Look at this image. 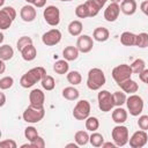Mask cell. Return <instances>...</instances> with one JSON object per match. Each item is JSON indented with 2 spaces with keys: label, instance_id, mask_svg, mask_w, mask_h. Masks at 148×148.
<instances>
[{
  "label": "cell",
  "instance_id": "obj_29",
  "mask_svg": "<svg viewBox=\"0 0 148 148\" xmlns=\"http://www.w3.org/2000/svg\"><path fill=\"white\" fill-rule=\"evenodd\" d=\"M40 84H42L43 89H45L46 91H51V90H53L54 87H56V81H54V79H53L51 75H47V74H46V75L42 79Z\"/></svg>",
  "mask_w": 148,
  "mask_h": 148
},
{
  "label": "cell",
  "instance_id": "obj_22",
  "mask_svg": "<svg viewBox=\"0 0 148 148\" xmlns=\"http://www.w3.org/2000/svg\"><path fill=\"white\" fill-rule=\"evenodd\" d=\"M21 56L23 58V60L25 61H32L36 56H37V50L36 47L31 44V45H28L27 47H24L22 51H21Z\"/></svg>",
  "mask_w": 148,
  "mask_h": 148
},
{
  "label": "cell",
  "instance_id": "obj_27",
  "mask_svg": "<svg viewBox=\"0 0 148 148\" xmlns=\"http://www.w3.org/2000/svg\"><path fill=\"white\" fill-rule=\"evenodd\" d=\"M90 135L88 134L87 131H77L74 135V140L79 146H86L89 142Z\"/></svg>",
  "mask_w": 148,
  "mask_h": 148
},
{
  "label": "cell",
  "instance_id": "obj_9",
  "mask_svg": "<svg viewBox=\"0 0 148 148\" xmlns=\"http://www.w3.org/2000/svg\"><path fill=\"white\" fill-rule=\"evenodd\" d=\"M43 16L45 22L51 27H57L60 22V10L56 6H47L43 12Z\"/></svg>",
  "mask_w": 148,
  "mask_h": 148
},
{
  "label": "cell",
  "instance_id": "obj_13",
  "mask_svg": "<svg viewBox=\"0 0 148 148\" xmlns=\"http://www.w3.org/2000/svg\"><path fill=\"white\" fill-rule=\"evenodd\" d=\"M29 102L30 105L34 108H44L45 95L40 89H32L29 94Z\"/></svg>",
  "mask_w": 148,
  "mask_h": 148
},
{
  "label": "cell",
  "instance_id": "obj_8",
  "mask_svg": "<svg viewBox=\"0 0 148 148\" xmlns=\"http://www.w3.org/2000/svg\"><path fill=\"white\" fill-rule=\"evenodd\" d=\"M90 114V103L87 99L79 101L73 109V117L76 120H86Z\"/></svg>",
  "mask_w": 148,
  "mask_h": 148
},
{
  "label": "cell",
  "instance_id": "obj_11",
  "mask_svg": "<svg viewBox=\"0 0 148 148\" xmlns=\"http://www.w3.org/2000/svg\"><path fill=\"white\" fill-rule=\"evenodd\" d=\"M147 141H148L147 132L143 130H140L132 134V136L128 140V143L131 148H142L143 146H146Z\"/></svg>",
  "mask_w": 148,
  "mask_h": 148
},
{
  "label": "cell",
  "instance_id": "obj_43",
  "mask_svg": "<svg viewBox=\"0 0 148 148\" xmlns=\"http://www.w3.org/2000/svg\"><path fill=\"white\" fill-rule=\"evenodd\" d=\"M30 145H31L32 148H44L45 147V141H44V139L42 136L38 135L34 141L30 142Z\"/></svg>",
  "mask_w": 148,
  "mask_h": 148
},
{
  "label": "cell",
  "instance_id": "obj_12",
  "mask_svg": "<svg viewBox=\"0 0 148 148\" xmlns=\"http://www.w3.org/2000/svg\"><path fill=\"white\" fill-rule=\"evenodd\" d=\"M94 46V38H91L89 35H80L76 40V47L82 53H88L92 50Z\"/></svg>",
  "mask_w": 148,
  "mask_h": 148
},
{
  "label": "cell",
  "instance_id": "obj_3",
  "mask_svg": "<svg viewBox=\"0 0 148 148\" xmlns=\"http://www.w3.org/2000/svg\"><path fill=\"white\" fill-rule=\"evenodd\" d=\"M111 135H112V140L117 145V147H123L126 143H128V140H130L128 128L121 124H118L117 126H114L112 128Z\"/></svg>",
  "mask_w": 148,
  "mask_h": 148
},
{
  "label": "cell",
  "instance_id": "obj_40",
  "mask_svg": "<svg viewBox=\"0 0 148 148\" xmlns=\"http://www.w3.org/2000/svg\"><path fill=\"white\" fill-rule=\"evenodd\" d=\"M14 84V79L12 76H3L0 79V89L1 90H6L12 88Z\"/></svg>",
  "mask_w": 148,
  "mask_h": 148
},
{
  "label": "cell",
  "instance_id": "obj_41",
  "mask_svg": "<svg viewBox=\"0 0 148 148\" xmlns=\"http://www.w3.org/2000/svg\"><path fill=\"white\" fill-rule=\"evenodd\" d=\"M0 12H1V13H3V14H6L7 16H9L13 21H14V20H15V17H16V10H15V8H14V7H12V6L2 7V8L0 9Z\"/></svg>",
  "mask_w": 148,
  "mask_h": 148
},
{
  "label": "cell",
  "instance_id": "obj_30",
  "mask_svg": "<svg viewBox=\"0 0 148 148\" xmlns=\"http://www.w3.org/2000/svg\"><path fill=\"white\" fill-rule=\"evenodd\" d=\"M99 127V120L96 117H88L86 119V130L90 132H96Z\"/></svg>",
  "mask_w": 148,
  "mask_h": 148
},
{
  "label": "cell",
  "instance_id": "obj_14",
  "mask_svg": "<svg viewBox=\"0 0 148 148\" xmlns=\"http://www.w3.org/2000/svg\"><path fill=\"white\" fill-rule=\"evenodd\" d=\"M120 13V6L116 2H111L104 10V18L108 22H114Z\"/></svg>",
  "mask_w": 148,
  "mask_h": 148
},
{
  "label": "cell",
  "instance_id": "obj_7",
  "mask_svg": "<svg viewBox=\"0 0 148 148\" xmlns=\"http://www.w3.org/2000/svg\"><path fill=\"white\" fill-rule=\"evenodd\" d=\"M97 101H98V108L103 112H109L114 106L112 94L109 90H101L97 95Z\"/></svg>",
  "mask_w": 148,
  "mask_h": 148
},
{
  "label": "cell",
  "instance_id": "obj_48",
  "mask_svg": "<svg viewBox=\"0 0 148 148\" xmlns=\"http://www.w3.org/2000/svg\"><path fill=\"white\" fill-rule=\"evenodd\" d=\"M102 147H103V148H109V147L114 148V147H117V145H116L114 142H113V143H112V142H104V143L102 145Z\"/></svg>",
  "mask_w": 148,
  "mask_h": 148
},
{
  "label": "cell",
  "instance_id": "obj_52",
  "mask_svg": "<svg viewBox=\"0 0 148 148\" xmlns=\"http://www.w3.org/2000/svg\"><path fill=\"white\" fill-rule=\"evenodd\" d=\"M123 0H111V2H116V3H119V2H121Z\"/></svg>",
  "mask_w": 148,
  "mask_h": 148
},
{
  "label": "cell",
  "instance_id": "obj_17",
  "mask_svg": "<svg viewBox=\"0 0 148 148\" xmlns=\"http://www.w3.org/2000/svg\"><path fill=\"white\" fill-rule=\"evenodd\" d=\"M118 86L120 87V89H121L124 92H127V94H130V95L135 94V92L138 91V89H139L138 83H136L134 80H132V79H128V80H126V81L119 83Z\"/></svg>",
  "mask_w": 148,
  "mask_h": 148
},
{
  "label": "cell",
  "instance_id": "obj_37",
  "mask_svg": "<svg viewBox=\"0 0 148 148\" xmlns=\"http://www.w3.org/2000/svg\"><path fill=\"white\" fill-rule=\"evenodd\" d=\"M24 136H25V139L29 142H31V141H34L38 136V132H37V130L34 126H28L24 130Z\"/></svg>",
  "mask_w": 148,
  "mask_h": 148
},
{
  "label": "cell",
  "instance_id": "obj_46",
  "mask_svg": "<svg viewBox=\"0 0 148 148\" xmlns=\"http://www.w3.org/2000/svg\"><path fill=\"white\" fill-rule=\"evenodd\" d=\"M140 9H141V12H142L146 16H148V0H145V1L141 2Z\"/></svg>",
  "mask_w": 148,
  "mask_h": 148
},
{
  "label": "cell",
  "instance_id": "obj_33",
  "mask_svg": "<svg viewBox=\"0 0 148 148\" xmlns=\"http://www.w3.org/2000/svg\"><path fill=\"white\" fill-rule=\"evenodd\" d=\"M112 97H113V103H114V106H121L123 104L126 103V94L124 91H114L112 94Z\"/></svg>",
  "mask_w": 148,
  "mask_h": 148
},
{
  "label": "cell",
  "instance_id": "obj_49",
  "mask_svg": "<svg viewBox=\"0 0 148 148\" xmlns=\"http://www.w3.org/2000/svg\"><path fill=\"white\" fill-rule=\"evenodd\" d=\"M94 1H95V2H96V3H97L99 7H101V8H103V7H104V5L106 3V1H108V0H94Z\"/></svg>",
  "mask_w": 148,
  "mask_h": 148
},
{
  "label": "cell",
  "instance_id": "obj_2",
  "mask_svg": "<svg viewBox=\"0 0 148 148\" xmlns=\"http://www.w3.org/2000/svg\"><path fill=\"white\" fill-rule=\"evenodd\" d=\"M106 82L105 74L101 68H91L87 76V87L90 90H99Z\"/></svg>",
  "mask_w": 148,
  "mask_h": 148
},
{
  "label": "cell",
  "instance_id": "obj_34",
  "mask_svg": "<svg viewBox=\"0 0 148 148\" xmlns=\"http://www.w3.org/2000/svg\"><path fill=\"white\" fill-rule=\"evenodd\" d=\"M89 142L91 143L92 147H102V145L104 143V136L101 133L92 132V134L90 135Z\"/></svg>",
  "mask_w": 148,
  "mask_h": 148
},
{
  "label": "cell",
  "instance_id": "obj_45",
  "mask_svg": "<svg viewBox=\"0 0 148 148\" xmlns=\"http://www.w3.org/2000/svg\"><path fill=\"white\" fill-rule=\"evenodd\" d=\"M139 77H140V80H141L143 83H146V84L148 86V69H147V68H145V69L139 74Z\"/></svg>",
  "mask_w": 148,
  "mask_h": 148
},
{
  "label": "cell",
  "instance_id": "obj_19",
  "mask_svg": "<svg viewBox=\"0 0 148 148\" xmlns=\"http://www.w3.org/2000/svg\"><path fill=\"white\" fill-rule=\"evenodd\" d=\"M112 120L116 124H124L127 120V111L121 106H117L112 111Z\"/></svg>",
  "mask_w": 148,
  "mask_h": 148
},
{
  "label": "cell",
  "instance_id": "obj_28",
  "mask_svg": "<svg viewBox=\"0 0 148 148\" xmlns=\"http://www.w3.org/2000/svg\"><path fill=\"white\" fill-rule=\"evenodd\" d=\"M66 77H67V81L72 86H77L82 81V76H81L80 72H77V71H71V72H68Z\"/></svg>",
  "mask_w": 148,
  "mask_h": 148
},
{
  "label": "cell",
  "instance_id": "obj_26",
  "mask_svg": "<svg viewBox=\"0 0 148 148\" xmlns=\"http://www.w3.org/2000/svg\"><path fill=\"white\" fill-rule=\"evenodd\" d=\"M14 56V50L10 45H7V44H3L0 46V59L1 60H10Z\"/></svg>",
  "mask_w": 148,
  "mask_h": 148
},
{
  "label": "cell",
  "instance_id": "obj_47",
  "mask_svg": "<svg viewBox=\"0 0 148 148\" xmlns=\"http://www.w3.org/2000/svg\"><path fill=\"white\" fill-rule=\"evenodd\" d=\"M45 3H46V0H34V1H32V5H34L35 7H37V8L44 7Z\"/></svg>",
  "mask_w": 148,
  "mask_h": 148
},
{
  "label": "cell",
  "instance_id": "obj_32",
  "mask_svg": "<svg viewBox=\"0 0 148 148\" xmlns=\"http://www.w3.org/2000/svg\"><path fill=\"white\" fill-rule=\"evenodd\" d=\"M131 68H132V72L134 74H140L145 68H146V62L143 59H135L132 64H131Z\"/></svg>",
  "mask_w": 148,
  "mask_h": 148
},
{
  "label": "cell",
  "instance_id": "obj_23",
  "mask_svg": "<svg viewBox=\"0 0 148 148\" xmlns=\"http://www.w3.org/2000/svg\"><path fill=\"white\" fill-rule=\"evenodd\" d=\"M68 69H69V65L67 62L66 59H61V60H57L53 65V71L57 73V74H60V75H64V74H67L68 73Z\"/></svg>",
  "mask_w": 148,
  "mask_h": 148
},
{
  "label": "cell",
  "instance_id": "obj_50",
  "mask_svg": "<svg viewBox=\"0 0 148 148\" xmlns=\"http://www.w3.org/2000/svg\"><path fill=\"white\" fill-rule=\"evenodd\" d=\"M0 96H1L0 106H3V105H5V103H6V97H5V94H3V92H0Z\"/></svg>",
  "mask_w": 148,
  "mask_h": 148
},
{
  "label": "cell",
  "instance_id": "obj_1",
  "mask_svg": "<svg viewBox=\"0 0 148 148\" xmlns=\"http://www.w3.org/2000/svg\"><path fill=\"white\" fill-rule=\"evenodd\" d=\"M46 75V71L44 67L38 66L29 69L27 73H24L20 79V84L23 88H31L37 82H40L42 79Z\"/></svg>",
  "mask_w": 148,
  "mask_h": 148
},
{
  "label": "cell",
  "instance_id": "obj_36",
  "mask_svg": "<svg viewBox=\"0 0 148 148\" xmlns=\"http://www.w3.org/2000/svg\"><path fill=\"white\" fill-rule=\"evenodd\" d=\"M31 44H32L31 37H29V36H22V37L18 38V40H17V43H16V47H17V50L21 52L24 47H27L28 45H31Z\"/></svg>",
  "mask_w": 148,
  "mask_h": 148
},
{
  "label": "cell",
  "instance_id": "obj_25",
  "mask_svg": "<svg viewBox=\"0 0 148 148\" xmlns=\"http://www.w3.org/2000/svg\"><path fill=\"white\" fill-rule=\"evenodd\" d=\"M82 29H83V25H82V22L79 21V20H74L72 21L69 24H68V32L76 37V36H80L81 32H82Z\"/></svg>",
  "mask_w": 148,
  "mask_h": 148
},
{
  "label": "cell",
  "instance_id": "obj_15",
  "mask_svg": "<svg viewBox=\"0 0 148 148\" xmlns=\"http://www.w3.org/2000/svg\"><path fill=\"white\" fill-rule=\"evenodd\" d=\"M20 16L24 22H32L36 16H37V12H36V7L34 5H25L21 8L20 10Z\"/></svg>",
  "mask_w": 148,
  "mask_h": 148
},
{
  "label": "cell",
  "instance_id": "obj_54",
  "mask_svg": "<svg viewBox=\"0 0 148 148\" xmlns=\"http://www.w3.org/2000/svg\"><path fill=\"white\" fill-rule=\"evenodd\" d=\"M2 5H3V0H1V6H2Z\"/></svg>",
  "mask_w": 148,
  "mask_h": 148
},
{
  "label": "cell",
  "instance_id": "obj_10",
  "mask_svg": "<svg viewBox=\"0 0 148 148\" xmlns=\"http://www.w3.org/2000/svg\"><path fill=\"white\" fill-rule=\"evenodd\" d=\"M61 37L62 36H61L60 30L53 28V29H51V30H49V31H46V32L43 34L42 42L46 46H54V45H57V44L60 43Z\"/></svg>",
  "mask_w": 148,
  "mask_h": 148
},
{
  "label": "cell",
  "instance_id": "obj_16",
  "mask_svg": "<svg viewBox=\"0 0 148 148\" xmlns=\"http://www.w3.org/2000/svg\"><path fill=\"white\" fill-rule=\"evenodd\" d=\"M136 8H138V5H136L135 0H123L120 2V10L125 15L131 16V15L135 14Z\"/></svg>",
  "mask_w": 148,
  "mask_h": 148
},
{
  "label": "cell",
  "instance_id": "obj_35",
  "mask_svg": "<svg viewBox=\"0 0 148 148\" xmlns=\"http://www.w3.org/2000/svg\"><path fill=\"white\" fill-rule=\"evenodd\" d=\"M135 46L141 47V49L148 47V34L147 32H140L136 35Z\"/></svg>",
  "mask_w": 148,
  "mask_h": 148
},
{
  "label": "cell",
  "instance_id": "obj_31",
  "mask_svg": "<svg viewBox=\"0 0 148 148\" xmlns=\"http://www.w3.org/2000/svg\"><path fill=\"white\" fill-rule=\"evenodd\" d=\"M86 6H87V8H88V13H89V17H94V16H96L98 13H99V10L102 9L94 0H87L86 2Z\"/></svg>",
  "mask_w": 148,
  "mask_h": 148
},
{
  "label": "cell",
  "instance_id": "obj_20",
  "mask_svg": "<svg viewBox=\"0 0 148 148\" xmlns=\"http://www.w3.org/2000/svg\"><path fill=\"white\" fill-rule=\"evenodd\" d=\"M79 49L76 46H73V45H69V46H66L62 51V57L64 59H66L67 61H74L77 59L79 57Z\"/></svg>",
  "mask_w": 148,
  "mask_h": 148
},
{
  "label": "cell",
  "instance_id": "obj_24",
  "mask_svg": "<svg viewBox=\"0 0 148 148\" xmlns=\"http://www.w3.org/2000/svg\"><path fill=\"white\" fill-rule=\"evenodd\" d=\"M80 96V92L74 87H66L62 90V97L67 101H76Z\"/></svg>",
  "mask_w": 148,
  "mask_h": 148
},
{
  "label": "cell",
  "instance_id": "obj_5",
  "mask_svg": "<svg viewBox=\"0 0 148 148\" xmlns=\"http://www.w3.org/2000/svg\"><path fill=\"white\" fill-rule=\"evenodd\" d=\"M45 116V110L44 108H34L31 105H29L22 117H23V120L27 121V123H30V124H36V123H39Z\"/></svg>",
  "mask_w": 148,
  "mask_h": 148
},
{
  "label": "cell",
  "instance_id": "obj_53",
  "mask_svg": "<svg viewBox=\"0 0 148 148\" xmlns=\"http://www.w3.org/2000/svg\"><path fill=\"white\" fill-rule=\"evenodd\" d=\"M60 1H72V0H60Z\"/></svg>",
  "mask_w": 148,
  "mask_h": 148
},
{
  "label": "cell",
  "instance_id": "obj_6",
  "mask_svg": "<svg viewBox=\"0 0 148 148\" xmlns=\"http://www.w3.org/2000/svg\"><path fill=\"white\" fill-rule=\"evenodd\" d=\"M126 105L131 116L136 117L143 111V99L135 94H132L126 99Z\"/></svg>",
  "mask_w": 148,
  "mask_h": 148
},
{
  "label": "cell",
  "instance_id": "obj_38",
  "mask_svg": "<svg viewBox=\"0 0 148 148\" xmlns=\"http://www.w3.org/2000/svg\"><path fill=\"white\" fill-rule=\"evenodd\" d=\"M12 23H13V20L9 16H7L6 14L0 12V29L6 30L12 25Z\"/></svg>",
  "mask_w": 148,
  "mask_h": 148
},
{
  "label": "cell",
  "instance_id": "obj_51",
  "mask_svg": "<svg viewBox=\"0 0 148 148\" xmlns=\"http://www.w3.org/2000/svg\"><path fill=\"white\" fill-rule=\"evenodd\" d=\"M0 66H1V69H0V74H2L5 72V68H6V65H5V60H0Z\"/></svg>",
  "mask_w": 148,
  "mask_h": 148
},
{
  "label": "cell",
  "instance_id": "obj_42",
  "mask_svg": "<svg viewBox=\"0 0 148 148\" xmlns=\"http://www.w3.org/2000/svg\"><path fill=\"white\" fill-rule=\"evenodd\" d=\"M138 126L140 130L147 131L148 130V116L147 114H142L139 117L138 119Z\"/></svg>",
  "mask_w": 148,
  "mask_h": 148
},
{
  "label": "cell",
  "instance_id": "obj_4",
  "mask_svg": "<svg viewBox=\"0 0 148 148\" xmlns=\"http://www.w3.org/2000/svg\"><path fill=\"white\" fill-rule=\"evenodd\" d=\"M132 74H133V72H132L131 65H127V64H120V65L116 66L111 73V75L117 84L131 79Z\"/></svg>",
  "mask_w": 148,
  "mask_h": 148
},
{
  "label": "cell",
  "instance_id": "obj_18",
  "mask_svg": "<svg viewBox=\"0 0 148 148\" xmlns=\"http://www.w3.org/2000/svg\"><path fill=\"white\" fill-rule=\"evenodd\" d=\"M109 37H110V32H109V30H108L106 28H104V27H97V28L94 30V32H92V38H94L96 42H99V43L106 42V40L109 39Z\"/></svg>",
  "mask_w": 148,
  "mask_h": 148
},
{
  "label": "cell",
  "instance_id": "obj_39",
  "mask_svg": "<svg viewBox=\"0 0 148 148\" xmlns=\"http://www.w3.org/2000/svg\"><path fill=\"white\" fill-rule=\"evenodd\" d=\"M75 15L79 18H86L89 17V13H88V8L86 6V3H81L75 8Z\"/></svg>",
  "mask_w": 148,
  "mask_h": 148
},
{
  "label": "cell",
  "instance_id": "obj_44",
  "mask_svg": "<svg viewBox=\"0 0 148 148\" xmlns=\"http://www.w3.org/2000/svg\"><path fill=\"white\" fill-rule=\"evenodd\" d=\"M0 148H16V142L12 139H6L0 141Z\"/></svg>",
  "mask_w": 148,
  "mask_h": 148
},
{
  "label": "cell",
  "instance_id": "obj_21",
  "mask_svg": "<svg viewBox=\"0 0 148 148\" xmlns=\"http://www.w3.org/2000/svg\"><path fill=\"white\" fill-rule=\"evenodd\" d=\"M136 35L131 31H124L120 35V43L124 46H135Z\"/></svg>",
  "mask_w": 148,
  "mask_h": 148
}]
</instances>
